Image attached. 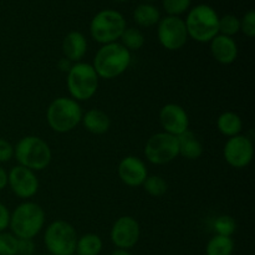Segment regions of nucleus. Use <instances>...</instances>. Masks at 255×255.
<instances>
[{
  "label": "nucleus",
  "instance_id": "nucleus-1",
  "mask_svg": "<svg viewBox=\"0 0 255 255\" xmlns=\"http://www.w3.org/2000/svg\"><path fill=\"white\" fill-rule=\"evenodd\" d=\"M131 60V52L117 41L101 45L95 54L91 65L100 79L114 80L128 69Z\"/></svg>",
  "mask_w": 255,
  "mask_h": 255
},
{
  "label": "nucleus",
  "instance_id": "nucleus-2",
  "mask_svg": "<svg viewBox=\"0 0 255 255\" xmlns=\"http://www.w3.org/2000/svg\"><path fill=\"white\" fill-rule=\"evenodd\" d=\"M44 208L31 201L20 203L10 214L9 228L17 239H34L45 226Z\"/></svg>",
  "mask_w": 255,
  "mask_h": 255
},
{
  "label": "nucleus",
  "instance_id": "nucleus-3",
  "mask_svg": "<svg viewBox=\"0 0 255 255\" xmlns=\"http://www.w3.org/2000/svg\"><path fill=\"white\" fill-rule=\"evenodd\" d=\"M14 158L19 166L34 172L44 171L52 159L49 143L39 136H25L14 146Z\"/></svg>",
  "mask_w": 255,
  "mask_h": 255
},
{
  "label": "nucleus",
  "instance_id": "nucleus-4",
  "mask_svg": "<svg viewBox=\"0 0 255 255\" xmlns=\"http://www.w3.org/2000/svg\"><path fill=\"white\" fill-rule=\"evenodd\" d=\"M184 24L188 37L202 44L211 42V40L219 34V15L207 4H199L192 7L187 14Z\"/></svg>",
  "mask_w": 255,
  "mask_h": 255
},
{
  "label": "nucleus",
  "instance_id": "nucleus-5",
  "mask_svg": "<svg viewBox=\"0 0 255 255\" xmlns=\"http://www.w3.org/2000/svg\"><path fill=\"white\" fill-rule=\"evenodd\" d=\"M82 115L80 102L71 97H57L47 107L46 121L54 132L67 133L81 124Z\"/></svg>",
  "mask_w": 255,
  "mask_h": 255
},
{
  "label": "nucleus",
  "instance_id": "nucleus-6",
  "mask_svg": "<svg viewBox=\"0 0 255 255\" xmlns=\"http://www.w3.org/2000/svg\"><path fill=\"white\" fill-rule=\"evenodd\" d=\"M100 84L99 75L94 66L87 62H75L66 76V86L71 99L81 102L92 99Z\"/></svg>",
  "mask_w": 255,
  "mask_h": 255
},
{
  "label": "nucleus",
  "instance_id": "nucleus-7",
  "mask_svg": "<svg viewBox=\"0 0 255 255\" xmlns=\"http://www.w3.org/2000/svg\"><path fill=\"white\" fill-rule=\"evenodd\" d=\"M127 27L126 19L120 11L104 9L97 12L90 22V34L101 45L117 42Z\"/></svg>",
  "mask_w": 255,
  "mask_h": 255
},
{
  "label": "nucleus",
  "instance_id": "nucleus-8",
  "mask_svg": "<svg viewBox=\"0 0 255 255\" xmlns=\"http://www.w3.org/2000/svg\"><path fill=\"white\" fill-rule=\"evenodd\" d=\"M76 229L69 222L57 219L46 227L44 234V243L49 254L72 255L76 251Z\"/></svg>",
  "mask_w": 255,
  "mask_h": 255
},
{
  "label": "nucleus",
  "instance_id": "nucleus-9",
  "mask_svg": "<svg viewBox=\"0 0 255 255\" xmlns=\"http://www.w3.org/2000/svg\"><path fill=\"white\" fill-rule=\"evenodd\" d=\"M143 153L147 161L156 166L171 163L179 156L178 138L166 132H157L147 139Z\"/></svg>",
  "mask_w": 255,
  "mask_h": 255
},
{
  "label": "nucleus",
  "instance_id": "nucleus-10",
  "mask_svg": "<svg viewBox=\"0 0 255 255\" xmlns=\"http://www.w3.org/2000/svg\"><path fill=\"white\" fill-rule=\"evenodd\" d=\"M157 39L161 46L168 51L181 50L189 39L184 20L171 15L161 17L157 24Z\"/></svg>",
  "mask_w": 255,
  "mask_h": 255
},
{
  "label": "nucleus",
  "instance_id": "nucleus-11",
  "mask_svg": "<svg viewBox=\"0 0 255 255\" xmlns=\"http://www.w3.org/2000/svg\"><path fill=\"white\" fill-rule=\"evenodd\" d=\"M223 157L227 163L233 168H246L253 161V141L244 134H237V136L231 137L224 144Z\"/></svg>",
  "mask_w": 255,
  "mask_h": 255
},
{
  "label": "nucleus",
  "instance_id": "nucleus-12",
  "mask_svg": "<svg viewBox=\"0 0 255 255\" xmlns=\"http://www.w3.org/2000/svg\"><path fill=\"white\" fill-rule=\"evenodd\" d=\"M141 237V228L139 224L133 217L122 216L115 221L112 224L110 238L112 244L117 249H128L133 248L139 241Z\"/></svg>",
  "mask_w": 255,
  "mask_h": 255
},
{
  "label": "nucleus",
  "instance_id": "nucleus-13",
  "mask_svg": "<svg viewBox=\"0 0 255 255\" xmlns=\"http://www.w3.org/2000/svg\"><path fill=\"white\" fill-rule=\"evenodd\" d=\"M7 186L15 196L27 201L39 191V178L34 171L17 164L7 172Z\"/></svg>",
  "mask_w": 255,
  "mask_h": 255
},
{
  "label": "nucleus",
  "instance_id": "nucleus-14",
  "mask_svg": "<svg viewBox=\"0 0 255 255\" xmlns=\"http://www.w3.org/2000/svg\"><path fill=\"white\" fill-rule=\"evenodd\" d=\"M159 124L163 132L178 137L189 129V117L182 106L177 104H167L159 111Z\"/></svg>",
  "mask_w": 255,
  "mask_h": 255
},
{
  "label": "nucleus",
  "instance_id": "nucleus-15",
  "mask_svg": "<svg viewBox=\"0 0 255 255\" xmlns=\"http://www.w3.org/2000/svg\"><path fill=\"white\" fill-rule=\"evenodd\" d=\"M117 173L122 183L134 188L143 184L144 179L148 177V169L139 157L126 156L120 162Z\"/></svg>",
  "mask_w": 255,
  "mask_h": 255
},
{
  "label": "nucleus",
  "instance_id": "nucleus-16",
  "mask_svg": "<svg viewBox=\"0 0 255 255\" xmlns=\"http://www.w3.org/2000/svg\"><path fill=\"white\" fill-rule=\"evenodd\" d=\"M209 50L217 62L222 65H231L238 57V45L233 37L218 34L209 42Z\"/></svg>",
  "mask_w": 255,
  "mask_h": 255
},
{
  "label": "nucleus",
  "instance_id": "nucleus-17",
  "mask_svg": "<svg viewBox=\"0 0 255 255\" xmlns=\"http://www.w3.org/2000/svg\"><path fill=\"white\" fill-rule=\"evenodd\" d=\"M62 54L64 57L75 64L80 62L87 52V40L80 31H70L62 40Z\"/></svg>",
  "mask_w": 255,
  "mask_h": 255
},
{
  "label": "nucleus",
  "instance_id": "nucleus-18",
  "mask_svg": "<svg viewBox=\"0 0 255 255\" xmlns=\"http://www.w3.org/2000/svg\"><path fill=\"white\" fill-rule=\"evenodd\" d=\"M81 124L92 134H105L111 127L109 115L100 109H91L82 115Z\"/></svg>",
  "mask_w": 255,
  "mask_h": 255
},
{
  "label": "nucleus",
  "instance_id": "nucleus-19",
  "mask_svg": "<svg viewBox=\"0 0 255 255\" xmlns=\"http://www.w3.org/2000/svg\"><path fill=\"white\" fill-rule=\"evenodd\" d=\"M177 138H178L179 156L184 157L189 161H194L203 154V144L199 141L198 137L194 134V132L188 129L184 133L179 134Z\"/></svg>",
  "mask_w": 255,
  "mask_h": 255
},
{
  "label": "nucleus",
  "instance_id": "nucleus-20",
  "mask_svg": "<svg viewBox=\"0 0 255 255\" xmlns=\"http://www.w3.org/2000/svg\"><path fill=\"white\" fill-rule=\"evenodd\" d=\"M217 128L223 136L231 138L237 134H241L243 129V121L236 112L226 111L219 115L217 119Z\"/></svg>",
  "mask_w": 255,
  "mask_h": 255
},
{
  "label": "nucleus",
  "instance_id": "nucleus-21",
  "mask_svg": "<svg viewBox=\"0 0 255 255\" xmlns=\"http://www.w3.org/2000/svg\"><path fill=\"white\" fill-rule=\"evenodd\" d=\"M133 20L141 27L156 26L161 20V11L154 5L143 2L137 5L136 9L133 10Z\"/></svg>",
  "mask_w": 255,
  "mask_h": 255
},
{
  "label": "nucleus",
  "instance_id": "nucleus-22",
  "mask_svg": "<svg viewBox=\"0 0 255 255\" xmlns=\"http://www.w3.org/2000/svg\"><path fill=\"white\" fill-rule=\"evenodd\" d=\"M102 247H104V243H102V239L100 238V236L95 233H87L77 238L75 254L99 255L101 253Z\"/></svg>",
  "mask_w": 255,
  "mask_h": 255
},
{
  "label": "nucleus",
  "instance_id": "nucleus-23",
  "mask_svg": "<svg viewBox=\"0 0 255 255\" xmlns=\"http://www.w3.org/2000/svg\"><path fill=\"white\" fill-rule=\"evenodd\" d=\"M234 252V241L232 237L214 236L208 241L206 255H232Z\"/></svg>",
  "mask_w": 255,
  "mask_h": 255
},
{
  "label": "nucleus",
  "instance_id": "nucleus-24",
  "mask_svg": "<svg viewBox=\"0 0 255 255\" xmlns=\"http://www.w3.org/2000/svg\"><path fill=\"white\" fill-rule=\"evenodd\" d=\"M144 41L146 39H144L143 32L137 27H126L120 37V44L126 47L129 52L142 49Z\"/></svg>",
  "mask_w": 255,
  "mask_h": 255
},
{
  "label": "nucleus",
  "instance_id": "nucleus-25",
  "mask_svg": "<svg viewBox=\"0 0 255 255\" xmlns=\"http://www.w3.org/2000/svg\"><path fill=\"white\" fill-rule=\"evenodd\" d=\"M142 187L146 191V193H148L151 197H154V198L164 196L168 191V184H167L166 179L161 176H156V174L147 177Z\"/></svg>",
  "mask_w": 255,
  "mask_h": 255
},
{
  "label": "nucleus",
  "instance_id": "nucleus-26",
  "mask_svg": "<svg viewBox=\"0 0 255 255\" xmlns=\"http://www.w3.org/2000/svg\"><path fill=\"white\" fill-rule=\"evenodd\" d=\"M213 228L217 236L232 237L237 231V222L233 217L228 216V214H222L216 218Z\"/></svg>",
  "mask_w": 255,
  "mask_h": 255
},
{
  "label": "nucleus",
  "instance_id": "nucleus-27",
  "mask_svg": "<svg viewBox=\"0 0 255 255\" xmlns=\"http://www.w3.org/2000/svg\"><path fill=\"white\" fill-rule=\"evenodd\" d=\"M219 34L233 37L241 31V19L233 14H227L219 17Z\"/></svg>",
  "mask_w": 255,
  "mask_h": 255
},
{
  "label": "nucleus",
  "instance_id": "nucleus-28",
  "mask_svg": "<svg viewBox=\"0 0 255 255\" xmlns=\"http://www.w3.org/2000/svg\"><path fill=\"white\" fill-rule=\"evenodd\" d=\"M191 2L192 0H162V6L167 15L179 16L189 9Z\"/></svg>",
  "mask_w": 255,
  "mask_h": 255
},
{
  "label": "nucleus",
  "instance_id": "nucleus-29",
  "mask_svg": "<svg viewBox=\"0 0 255 255\" xmlns=\"http://www.w3.org/2000/svg\"><path fill=\"white\" fill-rule=\"evenodd\" d=\"M17 242L19 239L12 233H0V255H17Z\"/></svg>",
  "mask_w": 255,
  "mask_h": 255
},
{
  "label": "nucleus",
  "instance_id": "nucleus-30",
  "mask_svg": "<svg viewBox=\"0 0 255 255\" xmlns=\"http://www.w3.org/2000/svg\"><path fill=\"white\" fill-rule=\"evenodd\" d=\"M241 31L249 39L255 36V11L249 10L241 19Z\"/></svg>",
  "mask_w": 255,
  "mask_h": 255
},
{
  "label": "nucleus",
  "instance_id": "nucleus-31",
  "mask_svg": "<svg viewBox=\"0 0 255 255\" xmlns=\"http://www.w3.org/2000/svg\"><path fill=\"white\" fill-rule=\"evenodd\" d=\"M11 158H14V146L0 137V163H6Z\"/></svg>",
  "mask_w": 255,
  "mask_h": 255
},
{
  "label": "nucleus",
  "instance_id": "nucleus-32",
  "mask_svg": "<svg viewBox=\"0 0 255 255\" xmlns=\"http://www.w3.org/2000/svg\"><path fill=\"white\" fill-rule=\"evenodd\" d=\"M34 239H19L17 242V255H34Z\"/></svg>",
  "mask_w": 255,
  "mask_h": 255
},
{
  "label": "nucleus",
  "instance_id": "nucleus-33",
  "mask_svg": "<svg viewBox=\"0 0 255 255\" xmlns=\"http://www.w3.org/2000/svg\"><path fill=\"white\" fill-rule=\"evenodd\" d=\"M10 211L4 203L0 202V233L9 228L10 224Z\"/></svg>",
  "mask_w": 255,
  "mask_h": 255
},
{
  "label": "nucleus",
  "instance_id": "nucleus-34",
  "mask_svg": "<svg viewBox=\"0 0 255 255\" xmlns=\"http://www.w3.org/2000/svg\"><path fill=\"white\" fill-rule=\"evenodd\" d=\"M72 66V62L70 61V60H67L66 57H62V59L59 60V62H57V67L60 69V71L62 72H69V70L71 69Z\"/></svg>",
  "mask_w": 255,
  "mask_h": 255
},
{
  "label": "nucleus",
  "instance_id": "nucleus-35",
  "mask_svg": "<svg viewBox=\"0 0 255 255\" xmlns=\"http://www.w3.org/2000/svg\"><path fill=\"white\" fill-rule=\"evenodd\" d=\"M7 186V172L0 166V191L6 188Z\"/></svg>",
  "mask_w": 255,
  "mask_h": 255
},
{
  "label": "nucleus",
  "instance_id": "nucleus-36",
  "mask_svg": "<svg viewBox=\"0 0 255 255\" xmlns=\"http://www.w3.org/2000/svg\"><path fill=\"white\" fill-rule=\"evenodd\" d=\"M111 255H132L129 253L128 251H126V249H115L114 252H112Z\"/></svg>",
  "mask_w": 255,
  "mask_h": 255
},
{
  "label": "nucleus",
  "instance_id": "nucleus-37",
  "mask_svg": "<svg viewBox=\"0 0 255 255\" xmlns=\"http://www.w3.org/2000/svg\"><path fill=\"white\" fill-rule=\"evenodd\" d=\"M143 1H146V2H151V1H154V0H143Z\"/></svg>",
  "mask_w": 255,
  "mask_h": 255
},
{
  "label": "nucleus",
  "instance_id": "nucleus-38",
  "mask_svg": "<svg viewBox=\"0 0 255 255\" xmlns=\"http://www.w3.org/2000/svg\"><path fill=\"white\" fill-rule=\"evenodd\" d=\"M114 1H127V0H114Z\"/></svg>",
  "mask_w": 255,
  "mask_h": 255
},
{
  "label": "nucleus",
  "instance_id": "nucleus-39",
  "mask_svg": "<svg viewBox=\"0 0 255 255\" xmlns=\"http://www.w3.org/2000/svg\"><path fill=\"white\" fill-rule=\"evenodd\" d=\"M42 255H52V254H49V253H47V254H42Z\"/></svg>",
  "mask_w": 255,
  "mask_h": 255
},
{
  "label": "nucleus",
  "instance_id": "nucleus-40",
  "mask_svg": "<svg viewBox=\"0 0 255 255\" xmlns=\"http://www.w3.org/2000/svg\"><path fill=\"white\" fill-rule=\"evenodd\" d=\"M72 255H77V254H72Z\"/></svg>",
  "mask_w": 255,
  "mask_h": 255
}]
</instances>
